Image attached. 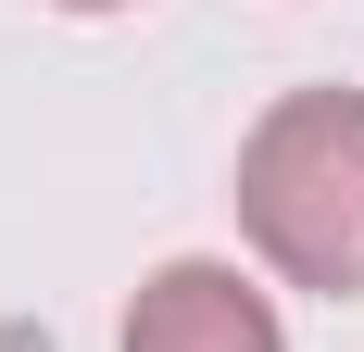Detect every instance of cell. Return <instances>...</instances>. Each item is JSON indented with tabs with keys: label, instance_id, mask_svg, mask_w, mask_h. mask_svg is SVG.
<instances>
[{
	"label": "cell",
	"instance_id": "cell-1",
	"mask_svg": "<svg viewBox=\"0 0 364 352\" xmlns=\"http://www.w3.org/2000/svg\"><path fill=\"white\" fill-rule=\"evenodd\" d=\"M239 252L277 289L364 302V88H277L239 139Z\"/></svg>",
	"mask_w": 364,
	"mask_h": 352
},
{
	"label": "cell",
	"instance_id": "cell-2",
	"mask_svg": "<svg viewBox=\"0 0 364 352\" xmlns=\"http://www.w3.org/2000/svg\"><path fill=\"white\" fill-rule=\"evenodd\" d=\"M113 352H289V315H277V289H264L252 264L176 252V264H151V277L126 289Z\"/></svg>",
	"mask_w": 364,
	"mask_h": 352
},
{
	"label": "cell",
	"instance_id": "cell-3",
	"mask_svg": "<svg viewBox=\"0 0 364 352\" xmlns=\"http://www.w3.org/2000/svg\"><path fill=\"white\" fill-rule=\"evenodd\" d=\"M38 13H139V0H38Z\"/></svg>",
	"mask_w": 364,
	"mask_h": 352
}]
</instances>
